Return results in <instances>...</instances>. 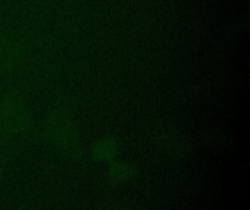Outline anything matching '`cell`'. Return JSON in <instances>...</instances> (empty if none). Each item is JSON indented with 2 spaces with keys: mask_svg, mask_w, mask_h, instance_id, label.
Returning a JSON list of instances; mask_svg holds the SVG:
<instances>
[{
  "mask_svg": "<svg viewBox=\"0 0 250 210\" xmlns=\"http://www.w3.org/2000/svg\"><path fill=\"white\" fill-rule=\"evenodd\" d=\"M45 133L48 139L66 153L75 156L81 155V142L76 127L66 113L57 111L51 114L45 124Z\"/></svg>",
  "mask_w": 250,
  "mask_h": 210,
  "instance_id": "obj_1",
  "label": "cell"
},
{
  "mask_svg": "<svg viewBox=\"0 0 250 210\" xmlns=\"http://www.w3.org/2000/svg\"><path fill=\"white\" fill-rule=\"evenodd\" d=\"M29 115L23 96L13 91L6 95L0 107V132L6 136H15L28 129Z\"/></svg>",
  "mask_w": 250,
  "mask_h": 210,
  "instance_id": "obj_2",
  "label": "cell"
},
{
  "mask_svg": "<svg viewBox=\"0 0 250 210\" xmlns=\"http://www.w3.org/2000/svg\"><path fill=\"white\" fill-rule=\"evenodd\" d=\"M23 60L22 47L4 34H0V75L19 67Z\"/></svg>",
  "mask_w": 250,
  "mask_h": 210,
  "instance_id": "obj_3",
  "label": "cell"
},
{
  "mask_svg": "<svg viewBox=\"0 0 250 210\" xmlns=\"http://www.w3.org/2000/svg\"><path fill=\"white\" fill-rule=\"evenodd\" d=\"M117 151V145L113 139H104L100 143L95 145L94 148V153L95 156H98L100 159H108L111 158Z\"/></svg>",
  "mask_w": 250,
  "mask_h": 210,
  "instance_id": "obj_4",
  "label": "cell"
}]
</instances>
